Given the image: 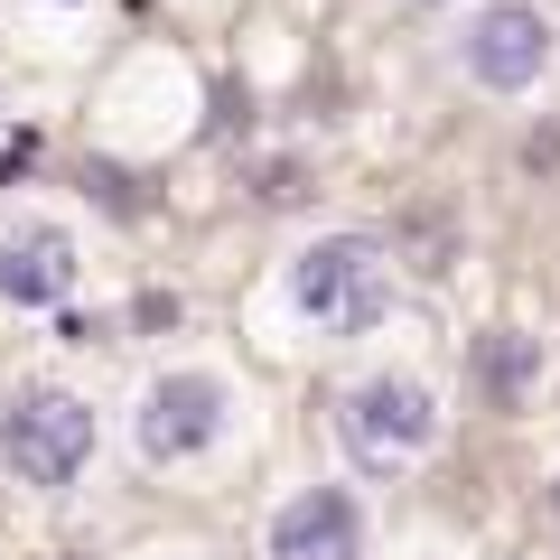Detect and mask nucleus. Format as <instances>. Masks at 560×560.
<instances>
[{
  "mask_svg": "<svg viewBox=\"0 0 560 560\" xmlns=\"http://www.w3.org/2000/svg\"><path fill=\"white\" fill-rule=\"evenodd\" d=\"M290 300H300V318L337 327V337L374 327L383 300H393V280H383V243H374V234H327V243H308V253L290 261Z\"/></svg>",
  "mask_w": 560,
  "mask_h": 560,
  "instance_id": "nucleus-1",
  "label": "nucleus"
},
{
  "mask_svg": "<svg viewBox=\"0 0 560 560\" xmlns=\"http://www.w3.org/2000/svg\"><path fill=\"white\" fill-rule=\"evenodd\" d=\"M337 440H346V458H355V467L393 477V467H411L420 448L440 440V401H430V383H411V374H374V383L346 393Z\"/></svg>",
  "mask_w": 560,
  "mask_h": 560,
  "instance_id": "nucleus-2",
  "label": "nucleus"
},
{
  "mask_svg": "<svg viewBox=\"0 0 560 560\" xmlns=\"http://www.w3.org/2000/svg\"><path fill=\"white\" fill-rule=\"evenodd\" d=\"M0 458L28 486H75L84 458H94V411L75 393H57V383H38V393H20L10 420H0Z\"/></svg>",
  "mask_w": 560,
  "mask_h": 560,
  "instance_id": "nucleus-3",
  "label": "nucleus"
},
{
  "mask_svg": "<svg viewBox=\"0 0 560 560\" xmlns=\"http://www.w3.org/2000/svg\"><path fill=\"white\" fill-rule=\"evenodd\" d=\"M467 75L486 84V94H533L541 66H551V20H541L533 0H495V10H477L467 20Z\"/></svg>",
  "mask_w": 560,
  "mask_h": 560,
  "instance_id": "nucleus-4",
  "label": "nucleus"
},
{
  "mask_svg": "<svg viewBox=\"0 0 560 560\" xmlns=\"http://www.w3.org/2000/svg\"><path fill=\"white\" fill-rule=\"evenodd\" d=\"M140 458H160V467H178V458H197V448H215V430H224V383L215 374H160L150 393H140Z\"/></svg>",
  "mask_w": 560,
  "mask_h": 560,
  "instance_id": "nucleus-5",
  "label": "nucleus"
},
{
  "mask_svg": "<svg viewBox=\"0 0 560 560\" xmlns=\"http://www.w3.org/2000/svg\"><path fill=\"white\" fill-rule=\"evenodd\" d=\"M271 560H364V514L346 486H308L271 514Z\"/></svg>",
  "mask_w": 560,
  "mask_h": 560,
  "instance_id": "nucleus-6",
  "label": "nucleus"
},
{
  "mask_svg": "<svg viewBox=\"0 0 560 560\" xmlns=\"http://www.w3.org/2000/svg\"><path fill=\"white\" fill-rule=\"evenodd\" d=\"M75 290V234L66 224H20L0 243V300L10 308H57Z\"/></svg>",
  "mask_w": 560,
  "mask_h": 560,
  "instance_id": "nucleus-7",
  "label": "nucleus"
},
{
  "mask_svg": "<svg viewBox=\"0 0 560 560\" xmlns=\"http://www.w3.org/2000/svg\"><path fill=\"white\" fill-rule=\"evenodd\" d=\"M477 374H486V393H504V401H514L523 383H533V337H495Z\"/></svg>",
  "mask_w": 560,
  "mask_h": 560,
  "instance_id": "nucleus-8",
  "label": "nucleus"
}]
</instances>
